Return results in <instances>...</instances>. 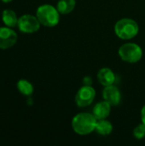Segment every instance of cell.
I'll return each mask as SVG.
<instances>
[{"mask_svg": "<svg viewBox=\"0 0 145 146\" xmlns=\"http://www.w3.org/2000/svg\"><path fill=\"white\" fill-rule=\"evenodd\" d=\"M97 122V119L92 113L81 112L73 116L71 125L73 132L76 134L85 136L95 131Z\"/></svg>", "mask_w": 145, "mask_h": 146, "instance_id": "6da1fadb", "label": "cell"}, {"mask_svg": "<svg viewBox=\"0 0 145 146\" xmlns=\"http://www.w3.org/2000/svg\"><path fill=\"white\" fill-rule=\"evenodd\" d=\"M114 30L118 38L123 40H129L138 35L139 32V26L133 19L122 18L116 21Z\"/></svg>", "mask_w": 145, "mask_h": 146, "instance_id": "7a4b0ae2", "label": "cell"}, {"mask_svg": "<svg viewBox=\"0 0 145 146\" xmlns=\"http://www.w3.org/2000/svg\"><path fill=\"white\" fill-rule=\"evenodd\" d=\"M60 13L56 7L50 4H42L36 11V16L41 25L54 27L60 21Z\"/></svg>", "mask_w": 145, "mask_h": 146, "instance_id": "3957f363", "label": "cell"}, {"mask_svg": "<svg viewBox=\"0 0 145 146\" xmlns=\"http://www.w3.org/2000/svg\"><path fill=\"white\" fill-rule=\"evenodd\" d=\"M121 59L128 63H136L143 57V50L136 43L128 42L122 44L118 50Z\"/></svg>", "mask_w": 145, "mask_h": 146, "instance_id": "277c9868", "label": "cell"}, {"mask_svg": "<svg viewBox=\"0 0 145 146\" xmlns=\"http://www.w3.org/2000/svg\"><path fill=\"white\" fill-rule=\"evenodd\" d=\"M40 22L36 15L26 14L19 17L17 27L21 33H33L39 30Z\"/></svg>", "mask_w": 145, "mask_h": 146, "instance_id": "5b68a950", "label": "cell"}, {"mask_svg": "<svg viewBox=\"0 0 145 146\" xmlns=\"http://www.w3.org/2000/svg\"><path fill=\"white\" fill-rule=\"evenodd\" d=\"M96 97V91L91 86L84 85L76 93L75 103L79 108H85L91 105Z\"/></svg>", "mask_w": 145, "mask_h": 146, "instance_id": "8992f818", "label": "cell"}, {"mask_svg": "<svg viewBox=\"0 0 145 146\" xmlns=\"http://www.w3.org/2000/svg\"><path fill=\"white\" fill-rule=\"evenodd\" d=\"M18 39L15 31L12 27H0V49L6 50L13 47Z\"/></svg>", "mask_w": 145, "mask_h": 146, "instance_id": "52a82bcc", "label": "cell"}, {"mask_svg": "<svg viewBox=\"0 0 145 146\" xmlns=\"http://www.w3.org/2000/svg\"><path fill=\"white\" fill-rule=\"evenodd\" d=\"M103 100L108 102L111 106H118L121 102V93L120 89L115 85L104 86L103 90Z\"/></svg>", "mask_w": 145, "mask_h": 146, "instance_id": "ba28073f", "label": "cell"}, {"mask_svg": "<svg viewBox=\"0 0 145 146\" xmlns=\"http://www.w3.org/2000/svg\"><path fill=\"white\" fill-rule=\"evenodd\" d=\"M97 80L103 86H108L115 84L116 76L109 68H103L97 73Z\"/></svg>", "mask_w": 145, "mask_h": 146, "instance_id": "9c48e42d", "label": "cell"}, {"mask_svg": "<svg viewBox=\"0 0 145 146\" xmlns=\"http://www.w3.org/2000/svg\"><path fill=\"white\" fill-rule=\"evenodd\" d=\"M111 105L105 100L97 103L92 110V114L97 120L107 119L111 112Z\"/></svg>", "mask_w": 145, "mask_h": 146, "instance_id": "30bf717a", "label": "cell"}, {"mask_svg": "<svg viewBox=\"0 0 145 146\" xmlns=\"http://www.w3.org/2000/svg\"><path fill=\"white\" fill-rule=\"evenodd\" d=\"M18 17L15 12L12 9H4L2 12V21L6 27H15L18 23Z\"/></svg>", "mask_w": 145, "mask_h": 146, "instance_id": "8fae6325", "label": "cell"}, {"mask_svg": "<svg viewBox=\"0 0 145 146\" xmlns=\"http://www.w3.org/2000/svg\"><path fill=\"white\" fill-rule=\"evenodd\" d=\"M95 131L101 136H108L113 132V125L106 119L97 120Z\"/></svg>", "mask_w": 145, "mask_h": 146, "instance_id": "7c38bea8", "label": "cell"}, {"mask_svg": "<svg viewBox=\"0 0 145 146\" xmlns=\"http://www.w3.org/2000/svg\"><path fill=\"white\" fill-rule=\"evenodd\" d=\"M76 7V0H58L56 9L61 15H68Z\"/></svg>", "mask_w": 145, "mask_h": 146, "instance_id": "4fadbf2b", "label": "cell"}, {"mask_svg": "<svg viewBox=\"0 0 145 146\" xmlns=\"http://www.w3.org/2000/svg\"><path fill=\"white\" fill-rule=\"evenodd\" d=\"M17 89L22 95L26 97H29L33 93V86L26 80H20L17 82Z\"/></svg>", "mask_w": 145, "mask_h": 146, "instance_id": "5bb4252c", "label": "cell"}, {"mask_svg": "<svg viewBox=\"0 0 145 146\" xmlns=\"http://www.w3.org/2000/svg\"><path fill=\"white\" fill-rule=\"evenodd\" d=\"M133 136L136 139L141 140L145 138V125L144 123L138 124L133 129Z\"/></svg>", "mask_w": 145, "mask_h": 146, "instance_id": "9a60e30c", "label": "cell"}, {"mask_svg": "<svg viewBox=\"0 0 145 146\" xmlns=\"http://www.w3.org/2000/svg\"><path fill=\"white\" fill-rule=\"evenodd\" d=\"M83 84L85 86H91L92 85V78L91 76H85L83 79Z\"/></svg>", "mask_w": 145, "mask_h": 146, "instance_id": "2e32d148", "label": "cell"}, {"mask_svg": "<svg viewBox=\"0 0 145 146\" xmlns=\"http://www.w3.org/2000/svg\"><path fill=\"white\" fill-rule=\"evenodd\" d=\"M141 121L145 125V104L141 110Z\"/></svg>", "mask_w": 145, "mask_h": 146, "instance_id": "e0dca14e", "label": "cell"}, {"mask_svg": "<svg viewBox=\"0 0 145 146\" xmlns=\"http://www.w3.org/2000/svg\"><path fill=\"white\" fill-rule=\"evenodd\" d=\"M3 3H9V2H11L12 0H1Z\"/></svg>", "mask_w": 145, "mask_h": 146, "instance_id": "ac0fdd59", "label": "cell"}]
</instances>
